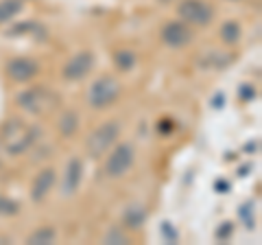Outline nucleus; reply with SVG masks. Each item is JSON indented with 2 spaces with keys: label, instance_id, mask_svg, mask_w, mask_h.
I'll use <instances>...</instances> for the list:
<instances>
[{
  "label": "nucleus",
  "instance_id": "2eb2a0df",
  "mask_svg": "<svg viewBox=\"0 0 262 245\" xmlns=\"http://www.w3.org/2000/svg\"><path fill=\"white\" fill-rule=\"evenodd\" d=\"M112 59H114V66H116L120 72H129V70L136 68L138 57L131 48H118V51L112 55Z\"/></svg>",
  "mask_w": 262,
  "mask_h": 245
},
{
  "label": "nucleus",
  "instance_id": "6ab92c4d",
  "mask_svg": "<svg viewBox=\"0 0 262 245\" xmlns=\"http://www.w3.org/2000/svg\"><path fill=\"white\" fill-rule=\"evenodd\" d=\"M105 243H118V245H122V243H127V234L122 232V228L114 226V228H110V232L105 234Z\"/></svg>",
  "mask_w": 262,
  "mask_h": 245
},
{
  "label": "nucleus",
  "instance_id": "0eeeda50",
  "mask_svg": "<svg viewBox=\"0 0 262 245\" xmlns=\"http://www.w3.org/2000/svg\"><path fill=\"white\" fill-rule=\"evenodd\" d=\"M7 75L18 84H29L39 75V64L31 57H13L7 64Z\"/></svg>",
  "mask_w": 262,
  "mask_h": 245
},
{
  "label": "nucleus",
  "instance_id": "dca6fc26",
  "mask_svg": "<svg viewBox=\"0 0 262 245\" xmlns=\"http://www.w3.org/2000/svg\"><path fill=\"white\" fill-rule=\"evenodd\" d=\"M57 239V230L53 226H42L37 230H33L29 236H27V243L29 245H51L55 243Z\"/></svg>",
  "mask_w": 262,
  "mask_h": 245
},
{
  "label": "nucleus",
  "instance_id": "9d476101",
  "mask_svg": "<svg viewBox=\"0 0 262 245\" xmlns=\"http://www.w3.org/2000/svg\"><path fill=\"white\" fill-rule=\"evenodd\" d=\"M39 136H42V129H39L37 125L29 127L27 132H24L20 138H13V140H11L9 145H7V153H9V156H13V158L24 156V153H27V151H31L33 147L37 145Z\"/></svg>",
  "mask_w": 262,
  "mask_h": 245
},
{
  "label": "nucleus",
  "instance_id": "4468645a",
  "mask_svg": "<svg viewBox=\"0 0 262 245\" xmlns=\"http://www.w3.org/2000/svg\"><path fill=\"white\" fill-rule=\"evenodd\" d=\"M219 35H221V39H223V44L234 46V44H238V42H241V37H243V29H241V24L236 22V20H227V22L221 24Z\"/></svg>",
  "mask_w": 262,
  "mask_h": 245
},
{
  "label": "nucleus",
  "instance_id": "f257e3e1",
  "mask_svg": "<svg viewBox=\"0 0 262 245\" xmlns=\"http://www.w3.org/2000/svg\"><path fill=\"white\" fill-rule=\"evenodd\" d=\"M120 120L116 118H112V120H105L103 125H98L92 134L88 136V140H85V151H88V158H92V160H98V158H103L105 153H107L114 142L118 140V136H120Z\"/></svg>",
  "mask_w": 262,
  "mask_h": 245
},
{
  "label": "nucleus",
  "instance_id": "7ed1b4c3",
  "mask_svg": "<svg viewBox=\"0 0 262 245\" xmlns=\"http://www.w3.org/2000/svg\"><path fill=\"white\" fill-rule=\"evenodd\" d=\"M136 162V147L131 142H120L114 147V151L105 160V175L112 179H120L129 173V169Z\"/></svg>",
  "mask_w": 262,
  "mask_h": 245
},
{
  "label": "nucleus",
  "instance_id": "39448f33",
  "mask_svg": "<svg viewBox=\"0 0 262 245\" xmlns=\"http://www.w3.org/2000/svg\"><path fill=\"white\" fill-rule=\"evenodd\" d=\"M94 68V53L92 51H79L77 55H72L66 66L61 68V77L66 81H81L85 79Z\"/></svg>",
  "mask_w": 262,
  "mask_h": 245
},
{
  "label": "nucleus",
  "instance_id": "393cba45",
  "mask_svg": "<svg viewBox=\"0 0 262 245\" xmlns=\"http://www.w3.org/2000/svg\"><path fill=\"white\" fill-rule=\"evenodd\" d=\"M158 129H160V134H164V132L170 134V132H173V120H170V118H162Z\"/></svg>",
  "mask_w": 262,
  "mask_h": 245
},
{
  "label": "nucleus",
  "instance_id": "aec40b11",
  "mask_svg": "<svg viewBox=\"0 0 262 245\" xmlns=\"http://www.w3.org/2000/svg\"><path fill=\"white\" fill-rule=\"evenodd\" d=\"M35 29H37L35 22H20V24H15L9 33L11 35H22V33H31V31H35Z\"/></svg>",
  "mask_w": 262,
  "mask_h": 245
},
{
  "label": "nucleus",
  "instance_id": "423d86ee",
  "mask_svg": "<svg viewBox=\"0 0 262 245\" xmlns=\"http://www.w3.org/2000/svg\"><path fill=\"white\" fill-rule=\"evenodd\" d=\"M160 37L168 48H184L192 42L194 33H192L190 24H186L184 20H173V22H166L162 27Z\"/></svg>",
  "mask_w": 262,
  "mask_h": 245
},
{
  "label": "nucleus",
  "instance_id": "a211bd4d",
  "mask_svg": "<svg viewBox=\"0 0 262 245\" xmlns=\"http://www.w3.org/2000/svg\"><path fill=\"white\" fill-rule=\"evenodd\" d=\"M20 212V203L7 197V195H0V217H13Z\"/></svg>",
  "mask_w": 262,
  "mask_h": 245
},
{
  "label": "nucleus",
  "instance_id": "9b49d317",
  "mask_svg": "<svg viewBox=\"0 0 262 245\" xmlns=\"http://www.w3.org/2000/svg\"><path fill=\"white\" fill-rule=\"evenodd\" d=\"M15 103L31 114H42L44 103H46V90L44 88H29V90H24V92L18 94Z\"/></svg>",
  "mask_w": 262,
  "mask_h": 245
},
{
  "label": "nucleus",
  "instance_id": "b1692460",
  "mask_svg": "<svg viewBox=\"0 0 262 245\" xmlns=\"http://www.w3.org/2000/svg\"><path fill=\"white\" fill-rule=\"evenodd\" d=\"M241 99H243V101L256 99V90H253V86H249V84H243V86H241Z\"/></svg>",
  "mask_w": 262,
  "mask_h": 245
},
{
  "label": "nucleus",
  "instance_id": "5701e85b",
  "mask_svg": "<svg viewBox=\"0 0 262 245\" xmlns=\"http://www.w3.org/2000/svg\"><path fill=\"white\" fill-rule=\"evenodd\" d=\"M162 234L166 236V241H168V243H175V241H177V232L173 230V226H170L168 221H164V223H162Z\"/></svg>",
  "mask_w": 262,
  "mask_h": 245
},
{
  "label": "nucleus",
  "instance_id": "a878e982",
  "mask_svg": "<svg viewBox=\"0 0 262 245\" xmlns=\"http://www.w3.org/2000/svg\"><path fill=\"white\" fill-rule=\"evenodd\" d=\"M223 103H225V96L223 94H216L214 99H212V108H219L221 110V108H223Z\"/></svg>",
  "mask_w": 262,
  "mask_h": 245
},
{
  "label": "nucleus",
  "instance_id": "cd10ccee",
  "mask_svg": "<svg viewBox=\"0 0 262 245\" xmlns=\"http://www.w3.org/2000/svg\"><path fill=\"white\" fill-rule=\"evenodd\" d=\"M229 3H236V0H229Z\"/></svg>",
  "mask_w": 262,
  "mask_h": 245
},
{
  "label": "nucleus",
  "instance_id": "f3484780",
  "mask_svg": "<svg viewBox=\"0 0 262 245\" xmlns=\"http://www.w3.org/2000/svg\"><path fill=\"white\" fill-rule=\"evenodd\" d=\"M24 9V0H0V24L11 22Z\"/></svg>",
  "mask_w": 262,
  "mask_h": 245
},
{
  "label": "nucleus",
  "instance_id": "4be33fe9",
  "mask_svg": "<svg viewBox=\"0 0 262 245\" xmlns=\"http://www.w3.org/2000/svg\"><path fill=\"white\" fill-rule=\"evenodd\" d=\"M232 230H234V223H232V221H225L223 226H221V230H216V239H219V241L229 239V234H232Z\"/></svg>",
  "mask_w": 262,
  "mask_h": 245
},
{
  "label": "nucleus",
  "instance_id": "6e6552de",
  "mask_svg": "<svg viewBox=\"0 0 262 245\" xmlns=\"http://www.w3.org/2000/svg\"><path fill=\"white\" fill-rule=\"evenodd\" d=\"M83 160L81 158H70L68 165H66V171H63V177H61V193L66 197H72L77 191L81 182H83Z\"/></svg>",
  "mask_w": 262,
  "mask_h": 245
},
{
  "label": "nucleus",
  "instance_id": "20e7f679",
  "mask_svg": "<svg viewBox=\"0 0 262 245\" xmlns=\"http://www.w3.org/2000/svg\"><path fill=\"white\" fill-rule=\"evenodd\" d=\"M177 13L186 24H194V27H208L214 18V11L206 0H182L177 5Z\"/></svg>",
  "mask_w": 262,
  "mask_h": 245
},
{
  "label": "nucleus",
  "instance_id": "bb28decb",
  "mask_svg": "<svg viewBox=\"0 0 262 245\" xmlns=\"http://www.w3.org/2000/svg\"><path fill=\"white\" fill-rule=\"evenodd\" d=\"M214 186H216V191H219V193H227V191H229V184L225 182V179H219Z\"/></svg>",
  "mask_w": 262,
  "mask_h": 245
},
{
  "label": "nucleus",
  "instance_id": "1a4fd4ad",
  "mask_svg": "<svg viewBox=\"0 0 262 245\" xmlns=\"http://www.w3.org/2000/svg\"><path fill=\"white\" fill-rule=\"evenodd\" d=\"M55 179H57L55 169H42L39 171V173L35 175V179H33V184H31V199L35 203L44 201L53 191Z\"/></svg>",
  "mask_w": 262,
  "mask_h": 245
},
{
  "label": "nucleus",
  "instance_id": "412c9836",
  "mask_svg": "<svg viewBox=\"0 0 262 245\" xmlns=\"http://www.w3.org/2000/svg\"><path fill=\"white\" fill-rule=\"evenodd\" d=\"M251 203H245V206L241 208V217L245 219V228H247V230H251V228H253V223H256V221H253V217H251Z\"/></svg>",
  "mask_w": 262,
  "mask_h": 245
},
{
  "label": "nucleus",
  "instance_id": "f03ea898",
  "mask_svg": "<svg viewBox=\"0 0 262 245\" xmlns=\"http://www.w3.org/2000/svg\"><path fill=\"white\" fill-rule=\"evenodd\" d=\"M120 81L114 79L112 75H103L96 81H92V86L88 90V103L92 110H107L110 105H114L120 96Z\"/></svg>",
  "mask_w": 262,
  "mask_h": 245
},
{
  "label": "nucleus",
  "instance_id": "ddd939ff",
  "mask_svg": "<svg viewBox=\"0 0 262 245\" xmlns=\"http://www.w3.org/2000/svg\"><path fill=\"white\" fill-rule=\"evenodd\" d=\"M79 112L75 110H68V112H63L61 114V118L59 122H57V129H59V134L63 138H72L77 134V129H79Z\"/></svg>",
  "mask_w": 262,
  "mask_h": 245
},
{
  "label": "nucleus",
  "instance_id": "f8f14e48",
  "mask_svg": "<svg viewBox=\"0 0 262 245\" xmlns=\"http://www.w3.org/2000/svg\"><path fill=\"white\" fill-rule=\"evenodd\" d=\"M146 221V208L140 203H131L125 210V217H122V223H125L127 230H140Z\"/></svg>",
  "mask_w": 262,
  "mask_h": 245
}]
</instances>
